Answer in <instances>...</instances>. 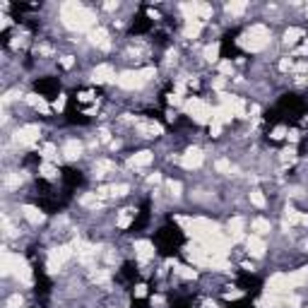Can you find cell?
Here are the masks:
<instances>
[{
  "mask_svg": "<svg viewBox=\"0 0 308 308\" xmlns=\"http://www.w3.org/2000/svg\"><path fill=\"white\" fill-rule=\"evenodd\" d=\"M39 171H41V176H44V178H56V176H58V168L53 166L51 162L41 164V168H39Z\"/></svg>",
  "mask_w": 308,
  "mask_h": 308,
  "instance_id": "27",
  "label": "cell"
},
{
  "mask_svg": "<svg viewBox=\"0 0 308 308\" xmlns=\"http://www.w3.org/2000/svg\"><path fill=\"white\" fill-rule=\"evenodd\" d=\"M135 255L140 258L142 262H147V260L154 258V246H152L149 241H138V243H135Z\"/></svg>",
  "mask_w": 308,
  "mask_h": 308,
  "instance_id": "13",
  "label": "cell"
},
{
  "mask_svg": "<svg viewBox=\"0 0 308 308\" xmlns=\"http://www.w3.org/2000/svg\"><path fill=\"white\" fill-rule=\"evenodd\" d=\"M60 63H63V68H72V63H75V60H72V56H65Z\"/></svg>",
  "mask_w": 308,
  "mask_h": 308,
  "instance_id": "41",
  "label": "cell"
},
{
  "mask_svg": "<svg viewBox=\"0 0 308 308\" xmlns=\"http://www.w3.org/2000/svg\"><path fill=\"white\" fill-rule=\"evenodd\" d=\"M41 157H44L46 162H53V159L58 157L56 144H51V142H48V144H44V147H41Z\"/></svg>",
  "mask_w": 308,
  "mask_h": 308,
  "instance_id": "24",
  "label": "cell"
},
{
  "mask_svg": "<svg viewBox=\"0 0 308 308\" xmlns=\"http://www.w3.org/2000/svg\"><path fill=\"white\" fill-rule=\"evenodd\" d=\"M246 251H248V255H253V258H262L265 251H267V246H265V241H262L260 236H248V238H246Z\"/></svg>",
  "mask_w": 308,
  "mask_h": 308,
  "instance_id": "10",
  "label": "cell"
},
{
  "mask_svg": "<svg viewBox=\"0 0 308 308\" xmlns=\"http://www.w3.org/2000/svg\"><path fill=\"white\" fill-rule=\"evenodd\" d=\"M253 231H255V236H265V234H270V222H267L265 217L253 219Z\"/></svg>",
  "mask_w": 308,
  "mask_h": 308,
  "instance_id": "20",
  "label": "cell"
},
{
  "mask_svg": "<svg viewBox=\"0 0 308 308\" xmlns=\"http://www.w3.org/2000/svg\"><path fill=\"white\" fill-rule=\"evenodd\" d=\"M152 77H154V68L125 70V72H120V75L116 77V84H118L120 89H128V92H133V89H140L142 84L147 82V80H152Z\"/></svg>",
  "mask_w": 308,
  "mask_h": 308,
  "instance_id": "3",
  "label": "cell"
},
{
  "mask_svg": "<svg viewBox=\"0 0 308 308\" xmlns=\"http://www.w3.org/2000/svg\"><path fill=\"white\" fill-rule=\"evenodd\" d=\"M63 106H65V96H58L56 104H53V109H56V111H63Z\"/></svg>",
  "mask_w": 308,
  "mask_h": 308,
  "instance_id": "39",
  "label": "cell"
},
{
  "mask_svg": "<svg viewBox=\"0 0 308 308\" xmlns=\"http://www.w3.org/2000/svg\"><path fill=\"white\" fill-rule=\"evenodd\" d=\"M178 275H181L183 280H193V277H195V270H190V267H178Z\"/></svg>",
  "mask_w": 308,
  "mask_h": 308,
  "instance_id": "35",
  "label": "cell"
},
{
  "mask_svg": "<svg viewBox=\"0 0 308 308\" xmlns=\"http://www.w3.org/2000/svg\"><path fill=\"white\" fill-rule=\"evenodd\" d=\"M63 157L70 159V162L80 159V157H82V142L80 140H65V144H63Z\"/></svg>",
  "mask_w": 308,
  "mask_h": 308,
  "instance_id": "11",
  "label": "cell"
},
{
  "mask_svg": "<svg viewBox=\"0 0 308 308\" xmlns=\"http://www.w3.org/2000/svg\"><path fill=\"white\" fill-rule=\"evenodd\" d=\"M226 296H229V299H241V296H243V294H241V291H229V294H226Z\"/></svg>",
  "mask_w": 308,
  "mask_h": 308,
  "instance_id": "42",
  "label": "cell"
},
{
  "mask_svg": "<svg viewBox=\"0 0 308 308\" xmlns=\"http://www.w3.org/2000/svg\"><path fill=\"white\" fill-rule=\"evenodd\" d=\"M41 138V130L39 125H22L17 133H15V142L22 144V147H34L36 142Z\"/></svg>",
  "mask_w": 308,
  "mask_h": 308,
  "instance_id": "6",
  "label": "cell"
},
{
  "mask_svg": "<svg viewBox=\"0 0 308 308\" xmlns=\"http://www.w3.org/2000/svg\"><path fill=\"white\" fill-rule=\"evenodd\" d=\"M168 190H171V195H181L183 186H181L178 181H168Z\"/></svg>",
  "mask_w": 308,
  "mask_h": 308,
  "instance_id": "34",
  "label": "cell"
},
{
  "mask_svg": "<svg viewBox=\"0 0 308 308\" xmlns=\"http://www.w3.org/2000/svg\"><path fill=\"white\" fill-rule=\"evenodd\" d=\"M226 12L241 15V12H246V2H229V5H226Z\"/></svg>",
  "mask_w": 308,
  "mask_h": 308,
  "instance_id": "31",
  "label": "cell"
},
{
  "mask_svg": "<svg viewBox=\"0 0 308 308\" xmlns=\"http://www.w3.org/2000/svg\"><path fill=\"white\" fill-rule=\"evenodd\" d=\"M205 58H207L210 63L219 60V44H212V46H207V48H205Z\"/></svg>",
  "mask_w": 308,
  "mask_h": 308,
  "instance_id": "29",
  "label": "cell"
},
{
  "mask_svg": "<svg viewBox=\"0 0 308 308\" xmlns=\"http://www.w3.org/2000/svg\"><path fill=\"white\" fill-rule=\"evenodd\" d=\"M140 130H142L144 138H159V135L164 133L159 123H144V125H140Z\"/></svg>",
  "mask_w": 308,
  "mask_h": 308,
  "instance_id": "18",
  "label": "cell"
},
{
  "mask_svg": "<svg viewBox=\"0 0 308 308\" xmlns=\"http://www.w3.org/2000/svg\"><path fill=\"white\" fill-rule=\"evenodd\" d=\"M200 31H202V22H186V29H183V36L186 39H197L200 36Z\"/></svg>",
  "mask_w": 308,
  "mask_h": 308,
  "instance_id": "19",
  "label": "cell"
},
{
  "mask_svg": "<svg viewBox=\"0 0 308 308\" xmlns=\"http://www.w3.org/2000/svg\"><path fill=\"white\" fill-rule=\"evenodd\" d=\"M219 70H222V75H231V72H234V65H231V63H222Z\"/></svg>",
  "mask_w": 308,
  "mask_h": 308,
  "instance_id": "38",
  "label": "cell"
},
{
  "mask_svg": "<svg viewBox=\"0 0 308 308\" xmlns=\"http://www.w3.org/2000/svg\"><path fill=\"white\" fill-rule=\"evenodd\" d=\"M284 135H289V133H286V128H284V125H280V128H275V130H272V140H282V138H284Z\"/></svg>",
  "mask_w": 308,
  "mask_h": 308,
  "instance_id": "36",
  "label": "cell"
},
{
  "mask_svg": "<svg viewBox=\"0 0 308 308\" xmlns=\"http://www.w3.org/2000/svg\"><path fill=\"white\" fill-rule=\"evenodd\" d=\"M214 166H217L219 173H231V162H229V159H219Z\"/></svg>",
  "mask_w": 308,
  "mask_h": 308,
  "instance_id": "32",
  "label": "cell"
},
{
  "mask_svg": "<svg viewBox=\"0 0 308 308\" xmlns=\"http://www.w3.org/2000/svg\"><path fill=\"white\" fill-rule=\"evenodd\" d=\"M60 15H63V22L68 29H75V31H84V29H94L96 24V17L92 10H87L82 2H63L60 7Z\"/></svg>",
  "mask_w": 308,
  "mask_h": 308,
  "instance_id": "1",
  "label": "cell"
},
{
  "mask_svg": "<svg viewBox=\"0 0 308 308\" xmlns=\"http://www.w3.org/2000/svg\"><path fill=\"white\" fill-rule=\"evenodd\" d=\"M286 222L289 224H308V214L296 212L294 207H286Z\"/></svg>",
  "mask_w": 308,
  "mask_h": 308,
  "instance_id": "17",
  "label": "cell"
},
{
  "mask_svg": "<svg viewBox=\"0 0 308 308\" xmlns=\"http://www.w3.org/2000/svg\"><path fill=\"white\" fill-rule=\"evenodd\" d=\"M291 289H296L291 272H277V275H272L267 280V289L265 291L272 294V296H282V294H289Z\"/></svg>",
  "mask_w": 308,
  "mask_h": 308,
  "instance_id": "4",
  "label": "cell"
},
{
  "mask_svg": "<svg viewBox=\"0 0 308 308\" xmlns=\"http://www.w3.org/2000/svg\"><path fill=\"white\" fill-rule=\"evenodd\" d=\"M202 162H205V154H202V149H197V147H190V149L181 157V166L183 168H200Z\"/></svg>",
  "mask_w": 308,
  "mask_h": 308,
  "instance_id": "9",
  "label": "cell"
},
{
  "mask_svg": "<svg viewBox=\"0 0 308 308\" xmlns=\"http://www.w3.org/2000/svg\"><path fill=\"white\" fill-rule=\"evenodd\" d=\"M111 168H113L111 162H99V164L94 166V176H99V178H101V176H106V171H111Z\"/></svg>",
  "mask_w": 308,
  "mask_h": 308,
  "instance_id": "30",
  "label": "cell"
},
{
  "mask_svg": "<svg viewBox=\"0 0 308 308\" xmlns=\"http://www.w3.org/2000/svg\"><path fill=\"white\" fill-rule=\"evenodd\" d=\"M251 202L255 205V207H265L267 205V200H265V195H262V190H251Z\"/></svg>",
  "mask_w": 308,
  "mask_h": 308,
  "instance_id": "28",
  "label": "cell"
},
{
  "mask_svg": "<svg viewBox=\"0 0 308 308\" xmlns=\"http://www.w3.org/2000/svg\"><path fill=\"white\" fill-rule=\"evenodd\" d=\"M183 106H186V111H188L190 118H195V123H212V113H214V109H210L200 96H190Z\"/></svg>",
  "mask_w": 308,
  "mask_h": 308,
  "instance_id": "5",
  "label": "cell"
},
{
  "mask_svg": "<svg viewBox=\"0 0 308 308\" xmlns=\"http://www.w3.org/2000/svg\"><path fill=\"white\" fill-rule=\"evenodd\" d=\"M116 70H113V65L109 63H104V65H96L94 68V72H92V80L96 84H106V82H116Z\"/></svg>",
  "mask_w": 308,
  "mask_h": 308,
  "instance_id": "8",
  "label": "cell"
},
{
  "mask_svg": "<svg viewBox=\"0 0 308 308\" xmlns=\"http://www.w3.org/2000/svg\"><path fill=\"white\" fill-rule=\"evenodd\" d=\"M72 248L70 246H58V248H53L51 251V255H48V262H46V267H48V272H58L60 267H63V262L72 255Z\"/></svg>",
  "mask_w": 308,
  "mask_h": 308,
  "instance_id": "7",
  "label": "cell"
},
{
  "mask_svg": "<svg viewBox=\"0 0 308 308\" xmlns=\"http://www.w3.org/2000/svg\"><path fill=\"white\" fill-rule=\"evenodd\" d=\"M7 308H22V296H20V294L10 296V299H7Z\"/></svg>",
  "mask_w": 308,
  "mask_h": 308,
  "instance_id": "33",
  "label": "cell"
},
{
  "mask_svg": "<svg viewBox=\"0 0 308 308\" xmlns=\"http://www.w3.org/2000/svg\"><path fill=\"white\" fill-rule=\"evenodd\" d=\"M89 41L94 44V46H101V48H109V31L101 27L92 29L89 31Z\"/></svg>",
  "mask_w": 308,
  "mask_h": 308,
  "instance_id": "12",
  "label": "cell"
},
{
  "mask_svg": "<svg viewBox=\"0 0 308 308\" xmlns=\"http://www.w3.org/2000/svg\"><path fill=\"white\" fill-rule=\"evenodd\" d=\"M82 202L84 207H92V210H96V207H101V197L96 195V193H87V195H82Z\"/></svg>",
  "mask_w": 308,
  "mask_h": 308,
  "instance_id": "23",
  "label": "cell"
},
{
  "mask_svg": "<svg viewBox=\"0 0 308 308\" xmlns=\"http://www.w3.org/2000/svg\"><path fill=\"white\" fill-rule=\"evenodd\" d=\"M20 183H22L20 173H7V176H5V188H7V190H12V188H20Z\"/></svg>",
  "mask_w": 308,
  "mask_h": 308,
  "instance_id": "26",
  "label": "cell"
},
{
  "mask_svg": "<svg viewBox=\"0 0 308 308\" xmlns=\"http://www.w3.org/2000/svg\"><path fill=\"white\" fill-rule=\"evenodd\" d=\"M243 226H246V222H243L241 217H234V219L229 222V236H231L234 241H238V238L243 236Z\"/></svg>",
  "mask_w": 308,
  "mask_h": 308,
  "instance_id": "15",
  "label": "cell"
},
{
  "mask_svg": "<svg viewBox=\"0 0 308 308\" xmlns=\"http://www.w3.org/2000/svg\"><path fill=\"white\" fill-rule=\"evenodd\" d=\"M267 44H270V29L262 27V24H253V27L241 36V46H243L246 51H251V53L262 51Z\"/></svg>",
  "mask_w": 308,
  "mask_h": 308,
  "instance_id": "2",
  "label": "cell"
},
{
  "mask_svg": "<svg viewBox=\"0 0 308 308\" xmlns=\"http://www.w3.org/2000/svg\"><path fill=\"white\" fill-rule=\"evenodd\" d=\"M22 212H24L27 222H31V224H41V222H44V214H41V210H36V207H31V205L22 207Z\"/></svg>",
  "mask_w": 308,
  "mask_h": 308,
  "instance_id": "16",
  "label": "cell"
},
{
  "mask_svg": "<svg viewBox=\"0 0 308 308\" xmlns=\"http://www.w3.org/2000/svg\"><path fill=\"white\" fill-rule=\"evenodd\" d=\"M133 217H135V212H133V210H123V212H120V217H118V226H120V229H128L130 222H133Z\"/></svg>",
  "mask_w": 308,
  "mask_h": 308,
  "instance_id": "25",
  "label": "cell"
},
{
  "mask_svg": "<svg viewBox=\"0 0 308 308\" xmlns=\"http://www.w3.org/2000/svg\"><path fill=\"white\" fill-rule=\"evenodd\" d=\"M301 36H304V29H299V27L286 29V31H284V44H286V46H291V44H296Z\"/></svg>",
  "mask_w": 308,
  "mask_h": 308,
  "instance_id": "21",
  "label": "cell"
},
{
  "mask_svg": "<svg viewBox=\"0 0 308 308\" xmlns=\"http://www.w3.org/2000/svg\"><path fill=\"white\" fill-rule=\"evenodd\" d=\"M152 162H154V154H152V152H147V149H144V152H138V154H133V157H130V166H135V168L149 166Z\"/></svg>",
  "mask_w": 308,
  "mask_h": 308,
  "instance_id": "14",
  "label": "cell"
},
{
  "mask_svg": "<svg viewBox=\"0 0 308 308\" xmlns=\"http://www.w3.org/2000/svg\"><path fill=\"white\" fill-rule=\"evenodd\" d=\"M144 294H147V286H144V284H138V286H135V296H144Z\"/></svg>",
  "mask_w": 308,
  "mask_h": 308,
  "instance_id": "40",
  "label": "cell"
},
{
  "mask_svg": "<svg viewBox=\"0 0 308 308\" xmlns=\"http://www.w3.org/2000/svg\"><path fill=\"white\" fill-rule=\"evenodd\" d=\"M294 154H296V149H294V147H289V149H284V152H282V159H284V162H294Z\"/></svg>",
  "mask_w": 308,
  "mask_h": 308,
  "instance_id": "37",
  "label": "cell"
},
{
  "mask_svg": "<svg viewBox=\"0 0 308 308\" xmlns=\"http://www.w3.org/2000/svg\"><path fill=\"white\" fill-rule=\"evenodd\" d=\"M27 101L36 109V111H41V113H48V104L44 101V96H39V94H29L27 96Z\"/></svg>",
  "mask_w": 308,
  "mask_h": 308,
  "instance_id": "22",
  "label": "cell"
}]
</instances>
